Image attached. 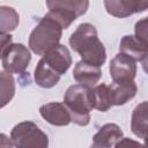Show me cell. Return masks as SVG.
<instances>
[{
  "instance_id": "cell-22",
  "label": "cell",
  "mask_w": 148,
  "mask_h": 148,
  "mask_svg": "<svg viewBox=\"0 0 148 148\" xmlns=\"http://www.w3.org/2000/svg\"><path fill=\"white\" fill-rule=\"evenodd\" d=\"M116 147H124V146H134V147H142L139 142H134V141H131V140H128V139H124L123 141L121 140H119L116 145H114Z\"/></svg>"
},
{
  "instance_id": "cell-23",
  "label": "cell",
  "mask_w": 148,
  "mask_h": 148,
  "mask_svg": "<svg viewBox=\"0 0 148 148\" xmlns=\"http://www.w3.org/2000/svg\"><path fill=\"white\" fill-rule=\"evenodd\" d=\"M13 142L12 139H9L6 134L0 133V147H12Z\"/></svg>"
},
{
  "instance_id": "cell-13",
  "label": "cell",
  "mask_w": 148,
  "mask_h": 148,
  "mask_svg": "<svg viewBox=\"0 0 148 148\" xmlns=\"http://www.w3.org/2000/svg\"><path fill=\"white\" fill-rule=\"evenodd\" d=\"M92 139V147H111L123 139V131L116 124H105Z\"/></svg>"
},
{
  "instance_id": "cell-11",
  "label": "cell",
  "mask_w": 148,
  "mask_h": 148,
  "mask_svg": "<svg viewBox=\"0 0 148 148\" xmlns=\"http://www.w3.org/2000/svg\"><path fill=\"white\" fill-rule=\"evenodd\" d=\"M119 51L128 56L130 58H132L134 61H141L143 66H146V59L148 54V44L142 43L136 37L124 36L119 45Z\"/></svg>"
},
{
  "instance_id": "cell-7",
  "label": "cell",
  "mask_w": 148,
  "mask_h": 148,
  "mask_svg": "<svg viewBox=\"0 0 148 148\" xmlns=\"http://www.w3.org/2000/svg\"><path fill=\"white\" fill-rule=\"evenodd\" d=\"M110 74L113 82H131L134 80L136 74L135 61L128 56L120 52L110 62Z\"/></svg>"
},
{
  "instance_id": "cell-6",
  "label": "cell",
  "mask_w": 148,
  "mask_h": 148,
  "mask_svg": "<svg viewBox=\"0 0 148 148\" xmlns=\"http://www.w3.org/2000/svg\"><path fill=\"white\" fill-rule=\"evenodd\" d=\"M31 56L23 44H10L2 54V66L8 73H24Z\"/></svg>"
},
{
  "instance_id": "cell-14",
  "label": "cell",
  "mask_w": 148,
  "mask_h": 148,
  "mask_svg": "<svg viewBox=\"0 0 148 148\" xmlns=\"http://www.w3.org/2000/svg\"><path fill=\"white\" fill-rule=\"evenodd\" d=\"M112 105H123L130 99H132L136 94V84L134 81L118 83L113 82L109 86Z\"/></svg>"
},
{
  "instance_id": "cell-9",
  "label": "cell",
  "mask_w": 148,
  "mask_h": 148,
  "mask_svg": "<svg viewBox=\"0 0 148 148\" xmlns=\"http://www.w3.org/2000/svg\"><path fill=\"white\" fill-rule=\"evenodd\" d=\"M42 60L46 66H49L52 71L62 75L67 72L69 66L72 65V58L68 49L64 45H57L51 50L46 51L43 54Z\"/></svg>"
},
{
  "instance_id": "cell-4",
  "label": "cell",
  "mask_w": 148,
  "mask_h": 148,
  "mask_svg": "<svg viewBox=\"0 0 148 148\" xmlns=\"http://www.w3.org/2000/svg\"><path fill=\"white\" fill-rule=\"evenodd\" d=\"M46 5L62 29H67L76 17L87 12L89 0H46Z\"/></svg>"
},
{
  "instance_id": "cell-5",
  "label": "cell",
  "mask_w": 148,
  "mask_h": 148,
  "mask_svg": "<svg viewBox=\"0 0 148 148\" xmlns=\"http://www.w3.org/2000/svg\"><path fill=\"white\" fill-rule=\"evenodd\" d=\"M10 139L13 146L20 148H45L49 145L47 135L32 121H23L14 126Z\"/></svg>"
},
{
  "instance_id": "cell-8",
  "label": "cell",
  "mask_w": 148,
  "mask_h": 148,
  "mask_svg": "<svg viewBox=\"0 0 148 148\" xmlns=\"http://www.w3.org/2000/svg\"><path fill=\"white\" fill-rule=\"evenodd\" d=\"M106 12L116 17H127L134 13L145 12L148 0H104Z\"/></svg>"
},
{
  "instance_id": "cell-19",
  "label": "cell",
  "mask_w": 148,
  "mask_h": 148,
  "mask_svg": "<svg viewBox=\"0 0 148 148\" xmlns=\"http://www.w3.org/2000/svg\"><path fill=\"white\" fill-rule=\"evenodd\" d=\"M15 94V81L8 72H0V109L7 105Z\"/></svg>"
},
{
  "instance_id": "cell-12",
  "label": "cell",
  "mask_w": 148,
  "mask_h": 148,
  "mask_svg": "<svg viewBox=\"0 0 148 148\" xmlns=\"http://www.w3.org/2000/svg\"><path fill=\"white\" fill-rule=\"evenodd\" d=\"M101 75H102V72L99 66L91 65L83 60L79 61L73 71L74 79L80 84L89 88H92L98 82V80L101 79Z\"/></svg>"
},
{
  "instance_id": "cell-18",
  "label": "cell",
  "mask_w": 148,
  "mask_h": 148,
  "mask_svg": "<svg viewBox=\"0 0 148 148\" xmlns=\"http://www.w3.org/2000/svg\"><path fill=\"white\" fill-rule=\"evenodd\" d=\"M20 17L17 12L8 6H0V34H7L16 29Z\"/></svg>"
},
{
  "instance_id": "cell-1",
  "label": "cell",
  "mask_w": 148,
  "mask_h": 148,
  "mask_svg": "<svg viewBox=\"0 0 148 148\" xmlns=\"http://www.w3.org/2000/svg\"><path fill=\"white\" fill-rule=\"evenodd\" d=\"M69 45L86 62L101 67L105 61L104 45L97 37L96 28L90 23H82L76 28L69 38Z\"/></svg>"
},
{
  "instance_id": "cell-10",
  "label": "cell",
  "mask_w": 148,
  "mask_h": 148,
  "mask_svg": "<svg viewBox=\"0 0 148 148\" xmlns=\"http://www.w3.org/2000/svg\"><path fill=\"white\" fill-rule=\"evenodd\" d=\"M40 116L50 124L54 126H66L71 123V116L65 106L61 103H47L40 106Z\"/></svg>"
},
{
  "instance_id": "cell-3",
  "label": "cell",
  "mask_w": 148,
  "mask_h": 148,
  "mask_svg": "<svg viewBox=\"0 0 148 148\" xmlns=\"http://www.w3.org/2000/svg\"><path fill=\"white\" fill-rule=\"evenodd\" d=\"M61 32V24L54 18L52 14L47 13L30 34L29 46L36 54L43 56L46 51L59 44Z\"/></svg>"
},
{
  "instance_id": "cell-17",
  "label": "cell",
  "mask_w": 148,
  "mask_h": 148,
  "mask_svg": "<svg viewBox=\"0 0 148 148\" xmlns=\"http://www.w3.org/2000/svg\"><path fill=\"white\" fill-rule=\"evenodd\" d=\"M91 95H92V104L95 109L99 111H106L112 106L110 89L109 86H106L105 83H101L96 86L94 89H91Z\"/></svg>"
},
{
  "instance_id": "cell-15",
  "label": "cell",
  "mask_w": 148,
  "mask_h": 148,
  "mask_svg": "<svg viewBox=\"0 0 148 148\" xmlns=\"http://www.w3.org/2000/svg\"><path fill=\"white\" fill-rule=\"evenodd\" d=\"M60 76L61 75H59L58 73L52 71L49 66H46L42 59L39 60V62L37 64V66L35 68V81L38 86H40L43 88L54 87L59 82Z\"/></svg>"
},
{
  "instance_id": "cell-20",
  "label": "cell",
  "mask_w": 148,
  "mask_h": 148,
  "mask_svg": "<svg viewBox=\"0 0 148 148\" xmlns=\"http://www.w3.org/2000/svg\"><path fill=\"white\" fill-rule=\"evenodd\" d=\"M135 37L147 44V18H143L135 24Z\"/></svg>"
},
{
  "instance_id": "cell-21",
  "label": "cell",
  "mask_w": 148,
  "mask_h": 148,
  "mask_svg": "<svg viewBox=\"0 0 148 148\" xmlns=\"http://www.w3.org/2000/svg\"><path fill=\"white\" fill-rule=\"evenodd\" d=\"M12 43V36L8 34H0V58H2L3 52Z\"/></svg>"
},
{
  "instance_id": "cell-2",
  "label": "cell",
  "mask_w": 148,
  "mask_h": 148,
  "mask_svg": "<svg viewBox=\"0 0 148 148\" xmlns=\"http://www.w3.org/2000/svg\"><path fill=\"white\" fill-rule=\"evenodd\" d=\"M64 104L69 112L71 121L80 126L89 124V113L94 109L91 88L80 83L71 86L64 96Z\"/></svg>"
},
{
  "instance_id": "cell-16",
  "label": "cell",
  "mask_w": 148,
  "mask_h": 148,
  "mask_svg": "<svg viewBox=\"0 0 148 148\" xmlns=\"http://www.w3.org/2000/svg\"><path fill=\"white\" fill-rule=\"evenodd\" d=\"M131 125L136 136L141 139L147 138V102H142L134 109Z\"/></svg>"
}]
</instances>
